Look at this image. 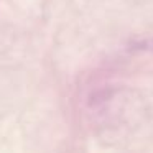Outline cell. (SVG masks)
Returning <instances> with one entry per match:
<instances>
[{
    "label": "cell",
    "instance_id": "obj_1",
    "mask_svg": "<svg viewBox=\"0 0 153 153\" xmlns=\"http://www.w3.org/2000/svg\"><path fill=\"white\" fill-rule=\"evenodd\" d=\"M137 48H138V50H143V51H153V38H148V40L138 43Z\"/></svg>",
    "mask_w": 153,
    "mask_h": 153
}]
</instances>
